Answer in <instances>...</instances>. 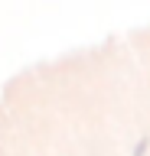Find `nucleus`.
Returning <instances> with one entry per match:
<instances>
[{
    "instance_id": "nucleus-1",
    "label": "nucleus",
    "mask_w": 150,
    "mask_h": 156,
    "mask_svg": "<svg viewBox=\"0 0 150 156\" xmlns=\"http://www.w3.org/2000/svg\"><path fill=\"white\" fill-rule=\"evenodd\" d=\"M137 124L127 33L42 58L0 88V156H130Z\"/></svg>"
}]
</instances>
